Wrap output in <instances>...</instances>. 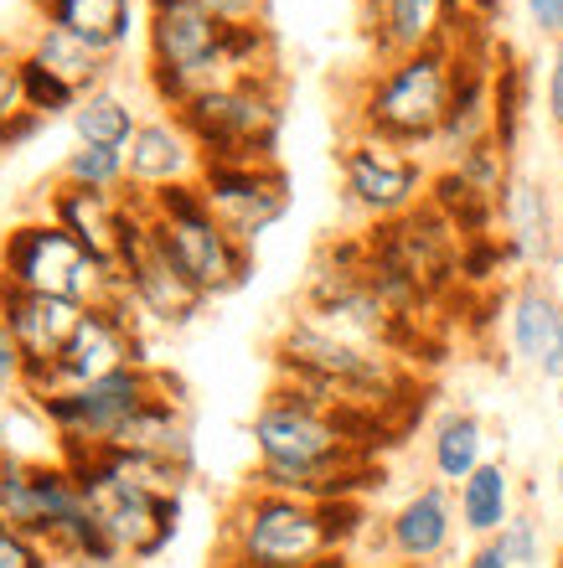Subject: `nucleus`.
Here are the masks:
<instances>
[{
	"instance_id": "f257e3e1",
	"label": "nucleus",
	"mask_w": 563,
	"mask_h": 568,
	"mask_svg": "<svg viewBox=\"0 0 563 568\" xmlns=\"http://www.w3.org/2000/svg\"><path fill=\"white\" fill-rule=\"evenodd\" d=\"M393 424L378 414L331 408L300 388L274 383L249 424L253 439V486L295 491L315 501H346L372 476V449L383 445Z\"/></svg>"
},
{
	"instance_id": "f03ea898",
	"label": "nucleus",
	"mask_w": 563,
	"mask_h": 568,
	"mask_svg": "<svg viewBox=\"0 0 563 568\" xmlns=\"http://www.w3.org/2000/svg\"><path fill=\"white\" fill-rule=\"evenodd\" d=\"M274 383L300 388L331 408H352V414H378L399 434V408H419V377L414 367L393 352L346 342L336 331L315 326L311 315H290L274 336Z\"/></svg>"
},
{
	"instance_id": "7ed1b4c3",
	"label": "nucleus",
	"mask_w": 563,
	"mask_h": 568,
	"mask_svg": "<svg viewBox=\"0 0 563 568\" xmlns=\"http://www.w3.org/2000/svg\"><path fill=\"white\" fill-rule=\"evenodd\" d=\"M362 532V507L356 496L346 501H315L295 491H269V486H243L233 507L223 511L218 532V558L269 568H321L346 554V542Z\"/></svg>"
},
{
	"instance_id": "20e7f679",
	"label": "nucleus",
	"mask_w": 563,
	"mask_h": 568,
	"mask_svg": "<svg viewBox=\"0 0 563 568\" xmlns=\"http://www.w3.org/2000/svg\"><path fill=\"white\" fill-rule=\"evenodd\" d=\"M450 99H455V47H424L372 68L356 99V130L399 150L440 145Z\"/></svg>"
},
{
	"instance_id": "39448f33",
	"label": "nucleus",
	"mask_w": 563,
	"mask_h": 568,
	"mask_svg": "<svg viewBox=\"0 0 563 568\" xmlns=\"http://www.w3.org/2000/svg\"><path fill=\"white\" fill-rule=\"evenodd\" d=\"M181 130L197 140L202 161H243L269 165L280 161L284 130V78L280 73H243L212 83L177 109Z\"/></svg>"
},
{
	"instance_id": "423d86ee",
	"label": "nucleus",
	"mask_w": 563,
	"mask_h": 568,
	"mask_svg": "<svg viewBox=\"0 0 563 568\" xmlns=\"http://www.w3.org/2000/svg\"><path fill=\"white\" fill-rule=\"evenodd\" d=\"M145 217L150 233L161 239V248L181 264V274L202 290L208 300L238 295L243 284L253 280V248L238 243L218 212L208 207V196L197 181H181V186H161V192H145Z\"/></svg>"
},
{
	"instance_id": "0eeeda50",
	"label": "nucleus",
	"mask_w": 563,
	"mask_h": 568,
	"mask_svg": "<svg viewBox=\"0 0 563 568\" xmlns=\"http://www.w3.org/2000/svg\"><path fill=\"white\" fill-rule=\"evenodd\" d=\"M228 78L223 21L192 0H145V83L165 114Z\"/></svg>"
},
{
	"instance_id": "6e6552de",
	"label": "nucleus",
	"mask_w": 563,
	"mask_h": 568,
	"mask_svg": "<svg viewBox=\"0 0 563 568\" xmlns=\"http://www.w3.org/2000/svg\"><path fill=\"white\" fill-rule=\"evenodd\" d=\"M0 284L31 295H62L78 305H99L119 295V274L99 270L73 233H62L47 212H31L0 233Z\"/></svg>"
},
{
	"instance_id": "1a4fd4ad",
	"label": "nucleus",
	"mask_w": 563,
	"mask_h": 568,
	"mask_svg": "<svg viewBox=\"0 0 563 568\" xmlns=\"http://www.w3.org/2000/svg\"><path fill=\"white\" fill-rule=\"evenodd\" d=\"M161 388V362H134L109 377L78 383V388H58L37 398V414L58 439V455H83V449H104L140 408Z\"/></svg>"
},
{
	"instance_id": "9d476101",
	"label": "nucleus",
	"mask_w": 563,
	"mask_h": 568,
	"mask_svg": "<svg viewBox=\"0 0 563 568\" xmlns=\"http://www.w3.org/2000/svg\"><path fill=\"white\" fill-rule=\"evenodd\" d=\"M83 486V501L99 517L104 538L114 542V554L124 558V568L155 564V558L177 542L181 532V496H155L140 486H124L119 476H109L93 455H58Z\"/></svg>"
},
{
	"instance_id": "9b49d317",
	"label": "nucleus",
	"mask_w": 563,
	"mask_h": 568,
	"mask_svg": "<svg viewBox=\"0 0 563 568\" xmlns=\"http://www.w3.org/2000/svg\"><path fill=\"white\" fill-rule=\"evenodd\" d=\"M119 295L130 300L140 321H150V326H161V331L192 326L197 315L212 305L181 274L177 258L161 248V239L150 233L145 202H140L134 186H130V217H124V248H119Z\"/></svg>"
},
{
	"instance_id": "f8f14e48",
	"label": "nucleus",
	"mask_w": 563,
	"mask_h": 568,
	"mask_svg": "<svg viewBox=\"0 0 563 568\" xmlns=\"http://www.w3.org/2000/svg\"><path fill=\"white\" fill-rule=\"evenodd\" d=\"M336 165L346 207L362 212L368 223H393L403 212L424 207V196H430V171L414 150H399L378 135H362V130L341 145Z\"/></svg>"
},
{
	"instance_id": "ddd939ff",
	"label": "nucleus",
	"mask_w": 563,
	"mask_h": 568,
	"mask_svg": "<svg viewBox=\"0 0 563 568\" xmlns=\"http://www.w3.org/2000/svg\"><path fill=\"white\" fill-rule=\"evenodd\" d=\"M134 362H150L145 357V331H140L134 305L124 295L99 300V305L83 311L73 342L62 346V357L47 367L42 388L31 393L27 404H37V398H47V393H58V388H78V383L109 377V373H119V367H134Z\"/></svg>"
},
{
	"instance_id": "4468645a",
	"label": "nucleus",
	"mask_w": 563,
	"mask_h": 568,
	"mask_svg": "<svg viewBox=\"0 0 563 568\" xmlns=\"http://www.w3.org/2000/svg\"><path fill=\"white\" fill-rule=\"evenodd\" d=\"M83 511H89L83 486H78V476L58 455L52 460H31V455H16L11 449L0 460V523L6 527L52 542Z\"/></svg>"
},
{
	"instance_id": "2eb2a0df",
	"label": "nucleus",
	"mask_w": 563,
	"mask_h": 568,
	"mask_svg": "<svg viewBox=\"0 0 563 568\" xmlns=\"http://www.w3.org/2000/svg\"><path fill=\"white\" fill-rule=\"evenodd\" d=\"M208 207L218 212V223L233 233L238 243H259L269 227L284 223L290 212V176L280 161L269 165H243V161H202L197 176Z\"/></svg>"
},
{
	"instance_id": "dca6fc26",
	"label": "nucleus",
	"mask_w": 563,
	"mask_h": 568,
	"mask_svg": "<svg viewBox=\"0 0 563 568\" xmlns=\"http://www.w3.org/2000/svg\"><path fill=\"white\" fill-rule=\"evenodd\" d=\"M83 311H89V305H78V300L31 295V290L0 284V321H6V331L16 336V346L27 352V383H21V398H31V393L42 388L47 367L62 357V346L73 342Z\"/></svg>"
},
{
	"instance_id": "f3484780",
	"label": "nucleus",
	"mask_w": 563,
	"mask_h": 568,
	"mask_svg": "<svg viewBox=\"0 0 563 568\" xmlns=\"http://www.w3.org/2000/svg\"><path fill=\"white\" fill-rule=\"evenodd\" d=\"M506 352L553 388L563 383V300L543 274L517 280L506 295Z\"/></svg>"
},
{
	"instance_id": "a211bd4d",
	"label": "nucleus",
	"mask_w": 563,
	"mask_h": 568,
	"mask_svg": "<svg viewBox=\"0 0 563 568\" xmlns=\"http://www.w3.org/2000/svg\"><path fill=\"white\" fill-rule=\"evenodd\" d=\"M460 511L445 480H424L383 517V542L403 568H434L455 548Z\"/></svg>"
},
{
	"instance_id": "6ab92c4d",
	"label": "nucleus",
	"mask_w": 563,
	"mask_h": 568,
	"mask_svg": "<svg viewBox=\"0 0 563 568\" xmlns=\"http://www.w3.org/2000/svg\"><path fill=\"white\" fill-rule=\"evenodd\" d=\"M460 21H465L460 0H362V37L372 42L378 62L450 47Z\"/></svg>"
},
{
	"instance_id": "aec40b11",
	"label": "nucleus",
	"mask_w": 563,
	"mask_h": 568,
	"mask_svg": "<svg viewBox=\"0 0 563 568\" xmlns=\"http://www.w3.org/2000/svg\"><path fill=\"white\" fill-rule=\"evenodd\" d=\"M42 212L62 233H73V243L99 264V270L119 274V248H124V217H130V192H89V186H68L52 181Z\"/></svg>"
},
{
	"instance_id": "412c9836",
	"label": "nucleus",
	"mask_w": 563,
	"mask_h": 568,
	"mask_svg": "<svg viewBox=\"0 0 563 568\" xmlns=\"http://www.w3.org/2000/svg\"><path fill=\"white\" fill-rule=\"evenodd\" d=\"M496 233H502L506 254L522 270H549L559 258V212L543 181L512 176L502 202H496Z\"/></svg>"
},
{
	"instance_id": "4be33fe9",
	"label": "nucleus",
	"mask_w": 563,
	"mask_h": 568,
	"mask_svg": "<svg viewBox=\"0 0 563 568\" xmlns=\"http://www.w3.org/2000/svg\"><path fill=\"white\" fill-rule=\"evenodd\" d=\"M130 186L140 196L145 192H161V186H181V181H197L202 176V150L197 140L181 130L177 114H155V120H140L134 130L130 150Z\"/></svg>"
},
{
	"instance_id": "5701e85b",
	"label": "nucleus",
	"mask_w": 563,
	"mask_h": 568,
	"mask_svg": "<svg viewBox=\"0 0 563 568\" xmlns=\"http://www.w3.org/2000/svg\"><path fill=\"white\" fill-rule=\"evenodd\" d=\"M109 445L130 449V455H155V460H171V465H187V470H192V414H187V388L161 367L155 398H150Z\"/></svg>"
},
{
	"instance_id": "b1692460",
	"label": "nucleus",
	"mask_w": 563,
	"mask_h": 568,
	"mask_svg": "<svg viewBox=\"0 0 563 568\" xmlns=\"http://www.w3.org/2000/svg\"><path fill=\"white\" fill-rule=\"evenodd\" d=\"M27 62H37L42 73H52L58 83H68V89L83 99V93L93 89H104L109 83V68H114V58H104L99 47H89L83 37H73V31H62V27H37L27 37Z\"/></svg>"
},
{
	"instance_id": "393cba45",
	"label": "nucleus",
	"mask_w": 563,
	"mask_h": 568,
	"mask_svg": "<svg viewBox=\"0 0 563 568\" xmlns=\"http://www.w3.org/2000/svg\"><path fill=\"white\" fill-rule=\"evenodd\" d=\"M47 27H62L99 47L104 58H119L134 31V0H31Z\"/></svg>"
},
{
	"instance_id": "a878e982",
	"label": "nucleus",
	"mask_w": 563,
	"mask_h": 568,
	"mask_svg": "<svg viewBox=\"0 0 563 568\" xmlns=\"http://www.w3.org/2000/svg\"><path fill=\"white\" fill-rule=\"evenodd\" d=\"M455 511L460 532H471L475 542H491L512 517H517V476L506 460H486L471 480L455 486Z\"/></svg>"
},
{
	"instance_id": "bb28decb",
	"label": "nucleus",
	"mask_w": 563,
	"mask_h": 568,
	"mask_svg": "<svg viewBox=\"0 0 563 568\" xmlns=\"http://www.w3.org/2000/svg\"><path fill=\"white\" fill-rule=\"evenodd\" d=\"M486 449H491V434L475 408H445L430 424V470H434V480H445L450 491L491 460Z\"/></svg>"
},
{
	"instance_id": "cd10ccee",
	"label": "nucleus",
	"mask_w": 563,
	"mask_h": 568,
	"mask_svg": "<svg viewBox=\"0 0 563 568\" xmlns=\"http://www.w3.org/2000/svg\"><path fill=\"white\" fill-rule=\"evenodd\" d=\"M527 104H533V68L517 47H496L491 62V140L506 161H517L522 124H527Z\"/></svg>"
},
{
	"instance_id": "c85d7f7f",
	"label": "nucleus",
	"mask_w": 563,
	"mask_h": 568,
	"mask_svg": "<svg viewBox=\"0 0 563 568\" xmlns=\"http://www.w3.org/2000/svg\"><path fill=\"white\" fill-rule=\"evenodd\" d=\"M73 135H78V145H104V150H130V140H134V130H140V114H134V104L124 99L119 89H93V93H83L78 99V109H73Z\"/></svg>"
},
{
	"instance_id": "c756f323",
	"label": "nucleus",
	"mask_w": 563,
	"mask_h": 568,
	"mask_svg": "<svg viewBox=\"0 0 563 568\" xmlns=\"http://www.w3.org/2000/svg\"><path fill=\"white\" fill-rule=\"evenodd\" d=\"M58 181H68V186H89V192L124 196V192H130V161H124V150L78 145V150H68V155H62Z\"/></svg>"
},
{
	"instance_id": "7c9ffc66",
	"label": "nucleus",
	"mask_w": 563,
	"mask_h": 568,
	"mask_svg": "<svg viewBox=\"0 0 563 568\" xmlns=\"http://www.w3.org/2000/svg\"><path fill=\"white\" fill-rule=\"evenodd\" d=\"M491 542L502 548L512 568H543V564H549V538H543V523H537L533 511H522V507H517V517H512V523H506Z\"/></svg>"
},
{
	"instance_id": "2f4dec72",
	"label": "nucleus",
	"mask_w": 563,
	"mask_h": 568,
	"mask_svg": "<svg viewBox=\"0 0 563 568\" xmlns=\"http://www.w3.org/2000/svg\"><path fill=\"white\" fill-rule=\"evenodd\" d=\"M21 68H27V109L37 114V120H73L78 109V93L68 89V83H58L52 73H42L37 62H27V52H21Z\"/></svg>"
},
{
	"instance_id": "473e14b6",
	"label": "nucleus",
	"mask_w": 563,
	"mask_h": 568,
	"mask_svg": "<svg viewBox=\"0 0 563 568\" xmlns=\"http://www.w3.org/2000/svg\"><path fill=\"white\" fill-rule=\"evenodd\" d=\"M27 109V68H21V47H0V124H16Z\"/></svg>"
},
{
	"instance_id": "72a5a7b5",
	"label": "nucleus",
	"mask_w": 563,
	"mask_h": 568,
	"mask_svg": "<svg viewBox=\"0 0 563 568\" xmlns=\"http://www.w3.org/2000/svg\"><path fill=\"white\" fill-rule=\"evenodd\" d=\"M0 568H62L52 558L42 538H31V532H16V527L0 523Z\"/></svg>"
},
{
	"instance_id": "f704fd0d",
	"label": "nucleus",
	"mask_w": 563,
	"mask_h": 568,
	"mask_svg": "<svg viewBox=\"0 0 563 568\" xmlns=\"http://www.w3.org/2000/svg\"><path fill=\"white\" fill-rule=\"evenodd\" d=\"M543 109H549V124L563 135V37L549 42V58H543Z\"/></svg>"
},
{
	"instance_id": "c9c22d12",
	"label": "nucleus",
	"mask_w": 563,
	"mask_h": 568,
	"mask_svg": "<svg viewBox=\"0 0 563 568\" xmlns=\"http://www.w3.org/2000/svg\"><path fill=\"white\" fill-rule=\"evenodd\" d=\"M21 383H27V352L16 346V336L0 321V393H21Z\"/></svg>"
},
{
	"instance_id": "e433bc0d",
	"label": "nucleus",
	"mask_w": 563,
	"mask_h": 568,
	"mask_svg": "<svg viewBox=\"0 0 563 568\" xmlns=\"http://www.w3.org/2000/svg\"><path fill=\"white\" fill-rule=\"evenodd\" d=\"M192 6H202L223 27H233V21H264L269 16V0H192Z\"/></svg>"
},
{
	"instance_id": "4c0bfd02",
	"label": "nucleus",
	"mask_w": 563,
	"mask_h": 568,
	"mask_svg": "<svg viewBox=\"0 0 563 568\" xmlns=\"http://www.w3.org/2000/svg\"><path fill=\"white\" fill-rule=\"evenodd\" d=\"M522 11H527L537 37H549V42L563 37V0H522Z\"/></svg>"
},
{
	"instance_id": "58836bf2",
	"label": "nucleus",
	"mask_w": 563,
	"mask_h": 568,
	"mask_svg": "<svg viewBox=\"0 0 563 568\" xmlns=\"http://www.w3.org/2000/svg\"><path fill=\"white\" fill-rule=\"evenodd\" d=\"M460 568H512V564H506V554L496 548V542H475V548L465 554V564H460Z\"/></svg>"
},
{
	"instance_id": "ea45409f",
	"label": "nucleus",
	"mask_w": 563,
	"mask_h": 568,
	"mask_svg": "<svg viewBox=\"0 0 563 568\" xmlns=\"http://www.w3.org/2000/svg\"><path fill=\"white\" fill-rule=\"evenodd\" d=\"M11 455V404H6V393H0V460Z\"/></svg>"
},
{
	"instance_id": "a19ab883",
	"label": "nucleus",
	"mask_w": 563,
	"mask_h": 568,
	"mask_svg": "<svg viewBox=\"0 0 563 568\" xmlns=\"http://www.w3.org/2000/svg\"><path fill=\"white\" fill-rule=\"evenodd\" d=\"M212 568H269V564H238V558H218ZM321 568H346L341 558H331V564H321Z\"/></svg>"
},
{
	"instance_id": "79ce46f5",
	"label": "nucleus",
	"mask_w": 563,
	"mask_h": 568,
	"mask_svg": "<svg viewBox=\"0 0 563 568\" xmlns=\"http://www.w3.org/2000/svg\"><path fill=\"white\" fill-rule=\"evenodd\" d=\"M11 150H16V140H11V124H0V161H6Z\"/></svg>"
},
{
	"instance_id": "37998d69",
	"label": "nucleus",
	"mask_w": 563,
	"mask_h": 568,
	"mask_svg": "<svg viewBox=\"0 0 563 568\" xmlns=\"http://www.w3.org/2000/svg\"><path fill=\"white\" fill-rule=\"evenodd\" d=\"M553 491L563 496V449H559V460H553Z\"/></svg>"
},
{
	"instance_id": "c03bdc74",
	"label": "nucleus",
	"mask_w": 563,
	"mask_h": 568,
	"mask_svg": "<svg viewBox=\"0 0 563 568\" xmlns=\"http://www.w3.org/2000/svg\"><path fill=\"white\" fill-rule=\"evenodd\" d=\"M559 414H563V383H559Z\"/></svg>"
}]
</instances>
